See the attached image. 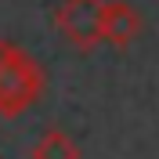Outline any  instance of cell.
Returning <instances> with one entry per match:
<instances>
[{
	"instance_id": "6da1fadb",
	"label": "cell",
	"mask_w": 159,
	"mask_h": 159,
	"mask_svg": "<svg viewBox=\"0 0 159 159\" xmlns=\"http://www.w3.org/2000/svg\"><path fill=\"white\" fill-rule=\"evenodd\" d=\"M40 94H43L40 65L11 40H0V116H22L40 101Z\"/></svg>"
},
{
	"instance_id": "7a4b0ae2",
	"label": "cell",
	"mask_w": 159,
	"mask_h": 159,
	"mask_svg": "<svg viewBox=\"0 0 159 159\" xmlns=\"http://www.w3.org/2000/svg\"><path fill=\"white\" fill-rule=\"evenodd\" d=\"M105 4L109 0H61L54 7V25L72 47L94 51L101 40V25H105Z\"/></svg>"
},
{
	"instance_id": "3957f363",
	"label": "cell",
	"mask_w": 159,
	"mask_h": 159,
	"mask_svg": "<svg viewBox=\"0 0 159 159\" xmlns=\"http://www.w3.org/2000/svg\"><path fill=\"white\" fill-rule=\"evenodd\" d=\"M141 36V15L130 7L127 0H112L105 4V25H101V40L112 47H130Z\"/></svg>"
},
{
	"instance_id": "277c9868",
	"label": "cell",
	"mask_w": 159,
	"mask_h": 159,
	"mask_svg": "<svg viewBox=\"0 0 159 159\" xmlns=\"http://www.w3.org/2000/svg\"><path fill=\"white\" fill-rule=\"evenodd\" d=\"M29 159H80V145L65 130H43L40 141L33 145Z\"/></svg>"
},
{
	"instance_id": "5b68a950",
	"label": "cell",
	"mask_w": 159,
	"mask_h": 159,
	"mask_svg": "<svg viewBox=\"0 0 159 159\" xmlns=\"http://www.w3.org/2000/svg\"><path fill=\"white\" fill-rule=\"evenodd\" d=\"M0 159H4V156H0Z\"/></svg>"
}]
</instances>
